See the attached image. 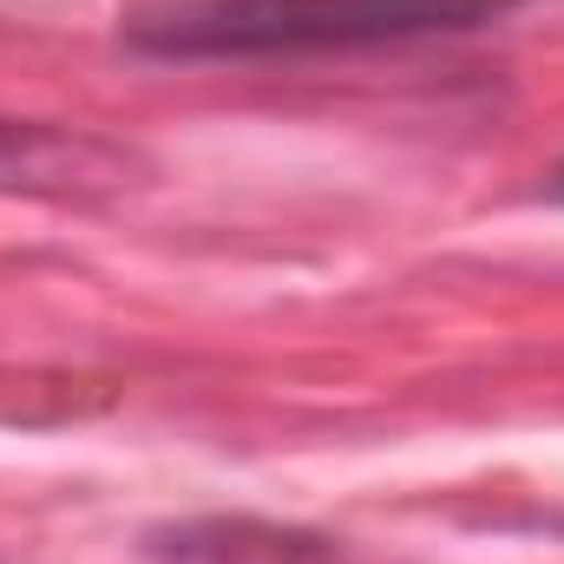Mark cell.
<instances>
[{"label": "cell", "mask_w": 564, "mask_h": 564, "mask_svg": "<svg viewBox=\"0 0 564 564\" xmlns=\"http://www.w3.org/2000/svg\"><path fill=\"white\" fill-rule=\"evenodd\" d=\"M545 191H552V204H564V164L552 171V184H545Z\"/></svg>", "instance_id": "obj_4"}, {"label": "cell", "mask_w": 564, "mask_h": 564, "mask_svg": "<svg viewBox=\"0 0 564 564\" xmlns=\"http://www.w3.org/2000/svg\"><path fill=\"white\" fill-rule=\"evenodd\" d=\"M151 552L171 564H328L322 539L257 525V519H191V525L151 532Z\"/></svg>", "instance_id": "obj_3"}, {"label": "cell", "mask_w": 564, "mask_h": 564, "mask_svg": "<svg viewBox=\"0 0 564 564\" xmlns=\"http://www.w3.org/2000/svg\"><path fill=\"white\" fill-rule=\"evenodd\" d=\"M512 7L519 0H191L139 20L132 46L158 59H302L473 33Z\"/></svg>", "instance_id": "obj_1"}, {"label": "cell", "mask_w": 564, "mask_h": 564, "mask_svg": "<svg viewBox=\"0 0 564 564\" xmlns=\"http://www.w3.org/2000/svg\"><path fill=\"white\" fill-rule=\"evenodd\" d=\"M126 184V151L59 132V126H26L0 119V191H40V197H86Z\"/></svg>", "instance_id": "obj_2"}]
</instances>
